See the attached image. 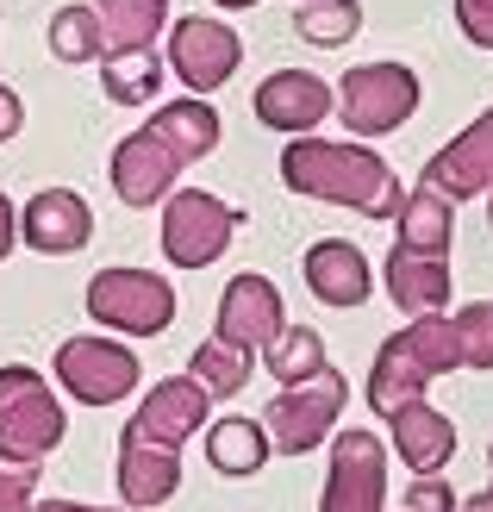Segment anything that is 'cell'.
<instances>
[{
    "label": "cell",
    "mask_w": 493,
    "mask_h": 512,
    "mask_svg": "<svg viewBox=\"0 0 493 512\" xmlns=\"http://www.w3.org/2000/svg\"><path fill=\"white\" fill-rule=\"evenodd\" d=\"M456 512H493V494H487V488H481V494H469V500H462V506H456Z\"/></svg>",
    "instance_id": "8d00e7d4"
},
{
    "label": "cell",
    "mask_w": 493,
    "mask_h": 512,
    "mask_svg": "<svg viewBox=\"0 0 493 512\" xmlns=\"http://www.w3.org/2000/svg\"><path fill=\"white\" fill-rule=\"evenodd\" d=\"M300 7H313V0H300Z\"/></svg>",
    "instance_id": "60d3db41"
},
{
    "label": "cell",
    "mask_w": 493,
    "mask_h": 512,
    "mask_svg": "<svg viewBox=\"0 0 493 512\" xmlns=\"http://www.w3.org/2000/svg\"><path fill=\"white\" fill-rule=\"evenodd\" d=\"M169 75L188 94H200V100H213L231 75H238V63H244V38L231 32L225 19H213V13H188V19H175L169 25Z\"/></svg>",
    "instance_id": "9c48e42d"
},
{
    "label": "cell",
    "mask_w": 493,
    "mask_h": 512,
    "mask_svg": "<svg viewBox=\"0 0 493 512\" xmlns=\"http://www.w3.org/2000/svg\"><path fill=\"white\" fill-rule=\"evenodd\" d=\"M150 132H157L181 163H200V157H213L219 138H225V125H219V107L213 100H200V94H181V100H157V113L144 119Z\"/></svg>",
    "instance_id": "44dd1931"
},
{
    "label": "cell",
    "mask_w": 493,
    "mask_h": 512,
    "mask_svg": "<svg viewBox=\"0 0 493 512\" xmlns=\"http://www.w3.org/2000/svg\"><path fill=\"white\" fill-rule=\"evenodd\" d=\"M269 363V375L281 381V388H306V381H319V375H331V356H325V338L313 325H288L275 338V350L263 356Z\"/></svg>",
    "instance_id": "4316f807"
},
{
    "label": "cell",
    "mask_w": 493,
    "mask_h": 512,
    "mask_svg": "<svg viewBox=\"0 0 493 512\" xmlns=\"http://www.w3.org/2000/svg\"><path fill=\"white\" fill-rule=\"evenodd\" d=\"M244 213L206 188H175L163 200V256L175 269H213L238 238Z\"/></svg>",
    "instance_id": "ba28073f"
},
{
    "label": "cell",
    "mask_w": 493,
    "mask_h": 512,
    "mask_svg": "<svg viewBox=\"0 0 493 512\" xmlns=\"http://www.w3.org/2000/svg\"><path fill=\"white\" fill-rule=\"evenodd\" d=\"M213 7H225V13H250V7H263V0H213Z\"/></svg>",
    "instance_id": "74e56055"
},
{
    "label": "cell",
    "mask_w": 493,
    "mask_h": 512,
    "mask_svg": "<svg viewBox=\"0 0 493 512\" xmlns=\"http://www.w3.org/2000/svg\"><path fill=\"white\" fill-rule=\"evenodd\" d=\"M19 132H25V107H19V94L0 82V144H13Z\"/></svg>",
    "instance_id": "836d02e7"
},
{
    "label": "cell",
    "mask_w": 493,
    "mask_h": 512,
    "mask_svg": "<svg viewBox=\"0 0 493 512\" xmlns=\"http://www.w3.org/2000/svg\"><path fill=\"white\" fill-rule=\"evenodd\" d=\"M344 406H350V381L344 375H319V381H306V388H275L269 400V444L281 456H313L319 444H331L337 431H344Z\"/></svg>",
    "instance_id": "52a82bcc"
},
{
    "label": "cell",
    "mask_w": 493,
    "mask_h": 512,
    "mask_svg": "<svg viewBox=\"0 0 493 512\" xmlns=\"http://www.w3.org/2000/svg\"><path fill=\"white\" fill-rule=\"evenodd\" d=\"M38 512H125V506H82V500H44Z\"/></svg>",
    "instance_id": "d590c367"
},
{
    "label": "cell",
    "mask_w": 493,
    "mask_h": 512,
    "mask_svg": "<svg viewBox=\"0 0 493 512\" xmlns=\"http://www.w3.org/2000/svg\"><path fill=\"white\" fill-rule=\"evenodd\" d=\"M50 375H57V394H69L75 406H119L138 394L144 363L125 338H100V331H75L50 356Z\"/></svg>",
    "instance_id": "277c9868"
},
{
    "label": "cell",
    "mask_w": 493,
    "mask_h": 512,
    "mask_svg": "<svg viewBox=\"0 0 493 512\" xmlns=\"http://www.w3.org/2000/svg\"><path fill=\"white\" fill-rule=\"evenodd\" d=\"M0 512H38V469L0 463Z\"/></svg>",
    "instance_id": "1f68e13d"
},
{
    "label": "cell",
    "mask_w": 493,
    "mask_h": 512,
    "mask_svg": "<svg viewBox=\"0 0 493 512\" xmlns=\"http://www.w3.org/2000/svg\"><path fill=\"white\" fill-rule=\"evenodd\" d=\"M113 481H119L125 512H150V506L175 500V488H181V450L150 444V438H125V431H119V469H113Z\"/></svg>",
    "instance_id": "ac0fdd59"
},
{
    "label": "cell",
    "mask_w": 493,
    "mask_h": 512,
    "mask_svg": "<svg viewBox=\"0 0 493 512\" xmlns=\"http://www.w3.org/2000/svg\"><path fill=\"white\" fill-rule=\"evenodd\" d=\"M169 82V57L163 50H113L100 63V88L113 107H157V94Z\"/></svg>",
    "instance_id": "cb8c5ba5"
},
{
    "label": "cell",
    "mask_w": 493,
    "mask_h": 512,
    "mask_svg": "<svg viewBox=\"0 0 493 512\" xmlns=\"http://www.w3.org/2000/svg\"><path fill=\"white\" fill-rule=\"evenodd\" d=\"M281 182L306 200H325V207H350L362 219H400L406 207V188L400 175L387 169V157H375L369 144L356 138H288L281 144Z\"/></svg>",
    "instance_id": "6da1fadb"
},
{
    "label": "cell",
    "mask_w": 493,
    "mask_h": 512,
    "mask_svg": "<svg viewBox=\"0 0 493 512\" xmlns=\"http://www.w3.org/2000/svg\"><path fill=\"white\" fill-rule=\"evenodd\" d=\"M362 32V0H313L294 7V38H306L313 50H344Z\"/></svg>",
    "instance_id": "f1b7e54d"
},
{
    "label": "cell",
    "mask_w": 493,
    "mask_h": 512,
    "mask_svg": "<svg viewBox=\"0 0 493 512\" xmlns=\"http://www.w3.org/2000/svg\"><path fill=\"white\" fill-rule=\"evenodd\" d=\"M381 288L406 319H431L450 306V256H412V250H387L381 263Z\"/></svg>",
    "instance_id": "d6986e66"
},
{
    "label": "cell",
    "mask_w": 493,
    "mask_h": 512,
    "mask_svg": "<svg viewBox=\"0 0 493 512\" xmlns=\"http://www.w3.org/2000/svg\"><path fill=\"white\" fill-rule=\"evenodd\" d=\"M188 375H194L213 400H238V394H244V381L256 375V356L225 350L219 338H206V344H194V356H188Z\"/></svg>",
    "instance_id": "83f0119b"
},
{
    "label": "cell",
    "mask_w": 493,
    "mask_h": 512,
    "mask_svg": "<svg viewBox=\"0 0 493 512\" xmlns=\"http://www.w3.org/2000/svg\"><path fill=\"white\" fill-rule=\"evenodd\" d=\"M319 512H387V444L362 425H344L331 438Z\"/></svg>",
    "instance_id": "30bf717a"
},
{
    "label": "cell",
    "mask_w": 493,
    "mask_h": 512,
    "mask_svg": "<svg viewBox=\"0 0 493 512\" xmlns=\"http://www.w3.org/2000/svg\"><path fill=\"white\" fill-rule=\"evenodd\" d=\"M88 313L119 338H163L175 325V288L157 269H100L88 281Z\"/></svg>",
    "instance_id": "8992f818"
},
{
    "label": "cell",
    "mask_w": 493,
    "mask_h": 512,
    "mask_svg": "<svg viewBox=\"0 0 493 512\" xmlns=\"http://www.w3.org/2000/svg\"><path fill=\"white\" fill-rule=\"evenodd\" d=\"M206 425H213V394H206L194 375H163V381H150L144 400L132 406L125 438H150V444L181 450V444H188L194 431H206Z\"/></svg>",
    "instance_id": "7c38bea8"
},
{
    "label": "cell",
    "mask_w": 493,
    "mask_h": 512,
    "mask_svg": "<svg viewBox=\"0 0 493 512\" xmlns=\"http://www.w3.org/2000/svg\"><path fill=\"white\" fill-rule=\"evenodd\" d=\"M300 275H306V288H313V300L337 306V313H356V306H369V294H375V269L350 238H319L300 256Z\"/></svg>",
    "instance_id": "e0dca14e"
},
{
    "label": "cell",
    "mask_w": 493,
    "mask_h": 512,
    "mask_svg": "<svg viewBox=\"0 0 493 512\" xmlns=\"http://www.w3.org/2000/svg\"><path fill=\"white\" fill-rule=\"evenodd\" d=\"M269 425L263 419H244V413H225V419H213L206 425V463H213L219 475H231V481H250V475H263V463H269Z\"/></svg>",
    "instance_id": "7402d4cb"
},
{
    "label": "cell",
    "mask_w": 493,
    "mask_h": 512,
    "mask_svg": "<svg viewBox=\"0 0 493 512\" xmlns=\"http://www.w3.org/2000/svg\"><path fill=\"white\" fill-rule=\"evenodd\" d=\"M288 331V306H281V288L269 275H231L225 294H219V319H213V338L225 350H244V356H269L275 338Z\"/></svg>",
    "instance_id": "8fae6325"
},
{
    "label": "cell",
    "mask_w": 493,
    "mask_h": 512,
    "mask_svg": "<svg viewBox=\"0 0 493 512\" xmlns=\"http://www.w3.org/2000/svg\"><path fill=\"white\" fill-rule=\"evenodd\" d=\"M406 512H456L462 506V494L450 488L444 475H412V488H406V500H400Z\"/></svg>",
    "instance_id": "4dcf8cb0"
},
{
    "label": "cell",
    "mask_w": 493,
    "mask_h": 512,
    "mask_svg": "<svg viewBox=\"0 0 493 512\" xmlns=\"http://www.w3.org/2000/svg\"><path fill=\"white\" fill-rule=\"evenodd\" d=\"M44 38H50V57L57 63H107V32H100L94 0H69V7H57L50 25H44Z\"/></svg>",
    "instance_id": "484cf974"
},
{
    "label": "cell",
    "mask_w": 493,
    "mask_h": 512,
    "mask_svg": "<svg viewBox=\"0 0 493 512\" xmlns=\"http://www.w3.org/2000/svg\"><path fill=\"white\" fill-rule=\"evenodd\" d=\"M487 463H493V444H487ZM487 494H493V481H487Z\"/></svg>",
    "instance_id": "f35d334b"
},
{
    "label": "cell",
    "mask_w": 493,
    "mask_h": 512,
    "mask_svg": "<svg viewBox=\"0 0 493 512\" xmlns=\"http://www.w3.org/2000/svg\"><path fill=\"white\" fill-rule=\"evenodd\" d=\"M100 32H107V57L113 50H157V38L169 32V0H94Z\"/></svg>",
    "instance_id": "d4e9b609"
},
{
    "label": "cell",
    "mask_w": 493,
    "mask_h": 512,
    "mask_svg": "<svg viewBox=\"0 0 493 512\" xmlns=\"http://www.w3.org/2000/svg\"><path fill=\"white\" fill-rule=\"evenodd\" d=\"M487 225H493V194H487Z\"/></svg>",
    "instance_id": "ab89813d"
},
{
    "label": "cell",
    "mask_w": 493,
    "mask_h": 512,
    "mask_svg": "<svg viewBox=\"0 0 493 512\" xmlns=\"http://www.w3.org/2000/svg\"><path fill=\"white\" fill-rule=\"evenodd\" d=\"M419 188L444 194V200H487L493 194V107L462 125L437 157H425Z\"/></svg>",
    "instance_id": "5bb4252c"
},
{
    "label": "cell",
    "mask_w": 493,
    "mask_h": 512,
    "mask_svg": "<svg viewBox=\"0 0 493 512\" xmlns=\"http://www.w3.org/2000/svg\"><path fill=\"white\" fill-rule=\"evenodd\" d=\"M19 244H32L38 256H75L94 244V207L75 188H38L19 207Z\"/></svg>",
    "instance_id": "2e32d148"
},
{
    "label": "cell",
    "mask_w": 493,
    "mask_h": 512,
    "mask_svg": "<svg viewBox=\"0 0 493 512\" xmlns=\"http://www.w3.org/2000/svg\"><path fill=\"white\" fill-rule=\"evenodd\" d=\"M456 338H462V369H493V300L456 306Z\"/></svg>",
    "instance_id": "f546056e"
},
{
    "label": "cell",
    "mask_w": 493,
    "mask_h": 512,
    "mask_svg": "<svg viewBox=\"0 0 493 512\" xmlns=\"http://www.w3.org/2000/svg\"><path fill=\"white\" fill-rule=\"evenodd\" d=\"M450 238H456V200L431 194V188H412L406 207H400V219H394V250L450 256Z\"/></svg>",
    "instance_id": "603a6c76"
},
{
    "label": "cell",
    "mask_w": 493,
    "mask_h": 512,
    "mask_svg": "<svg viewBox=\"0 0 493 512\" xmlns=\"http://www.w3.org/2000/svg\"><path fill=\"white\" fill-rule=\"evenodd\" d=\"M13 244H19V207H13L7 194H0V263L13 256Z\"/></svg>",
    "instance_id": "e575fe53"
},
{
    "label": "cell",
    "mask_w": 493,
    "mask_h": 512,
    "mask_svg": "<svg viewBox=\"0 0 493 512\" xmlns=\"http://www.w3.org/2000/svg\"><path fill=\"white\" fill-rule=\"evenodd\" d=\"M456 25L475 50H493V0H456Z\"/></svg>",
    "instance_id": "d6a6232c"
},
{
    "label": "cell",
    "mask_w": 493,
    "mask_h": 512,
    "mask_svg": "<svg viewBox=\"0 0 493 512\" xmlns=\"http://www.w3.org/2000/svg\"><path fill=\"white\" fill-rule=\"evenodd\" d=\"M419 75H412L406 63H356L344 69V82H337V119H344V132L356 144H369V138H387V132H400V125L419 113Z\"/></svg>",
    "instance_id": "5b68a950"
},
{
    "label": "cell",
    "mask_w": 493,
    "mask_h": 512,
    "mask_svg": "<svg viewBox=\"0 0 493 512\" xmlns=\"http://www.w3.org/2000/svg\"><path fill=\"white\" fill-rule=\"evenodd\" d=\"M462 369V338H456V313H431V319H406L394 338L375 350L369 381L362 394L381 419H394L400 406L425 400V388L437 375H456Z\"/></svg>",
    "instance_id": "7a4b0ae2"
},
{
    "label": "cell",
    "mask_w": 493,
    "mask_h": 512,
    "mask_svg": "<svg viewBox=\"0 0 493 512\" xmlns=\"http://www.w3.org/2000/svg\"><path fill=\"white\" fill-rule=\"evenodd\" d=\"M250 107L281 138H313L319 125L337 113V82H325V75H313V69H275V75L256 82Z\"/></svg>",
    "instance_id": "4fadbf2b"
},
{
    "label": "cell",
    "mask_w": 493,
    "mask_h": 512,
    "mask_svg": "<svg viewBox=\"0 0 493 512\" xmlns=\"http://www.w3.org/2000/svg\"><path fill=\"white\" fill-rule=\"evenodd\" d=\"M387 425H394V456H400L412 475H444V469H450V456H456V425H450L444 406L412 400V406H400Z\"/></svg>",
    "instance_id": "ffe728a7"
},
{
    "label": "cell",
    "mask_w": 493,
    "mask_h": 512,
    "mask_svg": "<svg viewBox=\"0 0 493 512\" xmlns=\"http://www.w3.org/2000/svg\"><path fill=\"white\" fill-rule=\"evenodd\" d=\"M63 438H69V406L57 381H44L32 363H7L0 369V463L38 469Z\"/></svg>",
    "instance_id": "3957f363"
},
{
    "label": "cell",
    "mask_w": 493,
    "mask_h": 512,
    "mask_svg": "<svg viewBox=\"0 0 493 512\" xmlns=\"http://www.w3.org/2000/svg\"><path fill=\"white\" fill-rule=\"evenodd\" d=\"M181 163L175 150L150 132V125H138V132H125L119 144H113V163H107V175H113V194L125 200V207H163V200L175 194V182H181Z\"/></svg>",
    "instance_id": "9a60e30c"
}]
</instances>
